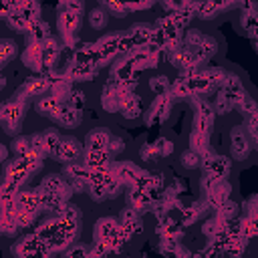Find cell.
Returning <instances> with one entry per match:
<instances>
[{"label":"cell","instance_id":"obj_9","mask_svg":"<svg viewBox=\"0 0 258 258\" xmlns=\"http://www.w3.org/2000/svg\"><path fill=\"white\" fill-rule=\"evenodd\" d=\"M256 121H258V111H256Z\"/></svg>","mask_w":258,"mask_h":258},{"label":"cell","instance_id":"obj_3","mask_svg":"<svg viewBox=\"0 0 258 258\" xmlns=\"http://www.w3.org/2000/svg\"><path fill=\"white\" fill-rule=\"evenodd\" d=\"M175 165H177L179 171H183V173H194V171H198V169L202 167V155H200L198 149L185 147V149L179 151V155H177V159H175Z\"/></svg>","mask_w":258,"mask_h":258},{"label":"cell","instance_id":"obj_8","mask_svg":"<svg viewBox=\"0 0 258 258\" xmlns=\"http://www.w3.org/2000/svg\"><path fill=\"white\" fill-rule=\"evenodd\" d=\"M115 232H117V224L111 218H103L99 222V234L95 232V240H107V238L115 236Z\"/></svg>","mask_w":258,"mask_h":258},{"label":"cell","instance_id":"obj_7","mask_svg":"<svg viewBox=\"0 0 258 258\" xmlns=\"http://www.w3.org/2000/svg\"><path fill=\"white\" fill-rule=\"evenodd\" d=\"M0 56H2V67H6L12 58H16V54H18V46H16V42L12 40V38H2V42H0Z\"/></svg>","mask_w":258,"mask_h":258},{"label":"cell","instance_id":"obj_4","mask_svg":"<svg viewBox=\"0 0 258 258\" xmlns=\"http://www.w3.org/2000/svg\"><path fill=\"white\" fill-rule=\"evenodd\" d=\"M109 22H111V16H109V12H107L105 8H101V6H93V8L87 12V16H85V26H87L91 32H101V30H105V28L109 26Z\"/></svg>","mask_w":258,"mask_h":258},{"label":"cell","instance_id":"obj_1","mask_svg":"<svg viewBox=\"0 0 258 258\" xmlns=\"http://www.w3.org/2000/svg\"><path fill=\"white\" fill-rule=\"evenodd\" d=\"M226 139H228V151H230L232 161H236L238 165H248L254 161V157H256L254 139L244 123L232 125L228 129Z\"/></svg>","mask_w":258,"mask_h":258},{"label":"cell","instance_id":"obj_6","mask_svg":"<svg viewBox=\"0 0 258 258\" xmlns=\"http://www.w3.org/2000/svg\"><path fill=\"white\" fill-rule=\"evenodd\" d=\"M34 109L44 117H56V113L60 111V99L54 95H40L34 103Z\"/></svg>","mask_w":258,"mask_h":258},{"label":"cell","instance_id":"obj_2","mask_svg":"<svg viewBox=\"0 0 258 258\" xmlns=\"http://www.w3.org/2000/svg\"><path fill=\"white\" fill-rule=\"evenodd\" d=\"M52 155L62 163L64 161H77L83 155V145H81V141H77L73 137H62V139H58Z\"/></svg>","mask_w":258,"mask_h":258},{"label":"cell","instance_id":"obj_5","mask_svg":"<svg viewBox=\"0 0 258 258\" xmlns=\"http://www.w3.org/2000/svg\"><path fill=\"white\" fill-rule=\"evenodd\" d=\"M111 131L105 129V127H95L87 133V139H85V145L87 149L91 151H101L105 147H109V141H111Z\"/></svg>","mask_w":258,"mask_h":258}]
</instances>
